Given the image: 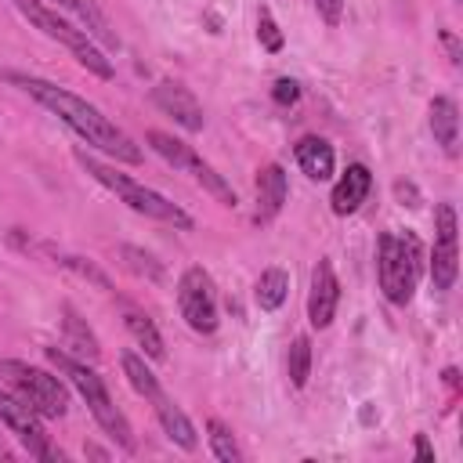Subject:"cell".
Here are the masks:
<instances>
[{
  "label": "cell",
  "mask_w": 463,
  "mask_h": 463,
  "mask_svg": "<svg viewBox=\"0 0 463 463\" xmlns=\"http://www.w3.org/2000/svg\"><path fill=\"white\" fill-rule=\"evenodd\" d=\"M7 83H14L18 90H25L33 101H40L47 112H54L80 141H87L90 148H98V152H105V156H112L116 163H141V148L134 145V137L123 130V127H116L98 105H90L87 98H80V94H72V90H65V87H58V83H51V80H43V76H29V72H18V69H4L0 72Z\"/></svg>",
  "instance_id": "obj_1"
},
{
  "label": "cell",
  "mask_w": 463,
  "mask_h": 463,
  "mask_svg": "<svg viewBox=\"0 0 463 463\" xmlns=\"http://www.w3.org/2000/svg\"><path fill=\"white\" fill-rule=\"evenodd\" d=\"M43 354H47V362L80 391V398L87 402V409H90V416L98 420V427L123 449V452H134V430H130V420L123 416V409L112 402V394H109V387H105V380L83 362V358H72L69 351H61V347H43Z\"/></svg>",
  "instance_id": "obj_2"
},
{
  "label": "cell",
  "mask_w": 463,
  "mask_h": 463,
  "mask_svg": "<svg viewBox=\"0 0 463 463\" xmlns=\"http://www.w3.org/2000/svg\"><path fill=\"white\" fill-rule=\"evenodd\" d=\"M76 156V163L98 181V184H105L112 195H119L134 213H145V217H152V221H163V224H170V228H181V232H192L195 228V221L177 206V203H170L166 195H159L156 188H148V184H141V181H134L130 174H119L116 166H109V163H101V159H94V156H87L83 148H76L72 152Z\"/></svg>",
  "instance_id": "obj_3"
},
{
  "label": "cell",
  "mask_w": 463,
  "mask_h": 463,
  "mask_svg": "<svg viewBox=\"0 0 463 463\" xmlns=\"http://www.w3.org/2000/svg\"><path fill=\"white\" fill-rule=\"evenodd\" d=\"M423 271V246L412 232H380L376 239V282L394 307H405Z\"/></svg>",
  "instance_id": "obj_4"
},
{
  "label": "cell",
  "mask_w": 463,
  "mask_h": 463,
  "mask_svg": "<svg viewBox=\"0 0 463 463\" xmlns=\"http://www.w3.org/2000/svg\"><path fill=\"white\" fill-rule=\"evenodd\" d=\"M43 36H51V40H58L61 47H69L72 51V58L87 69V72H94V76H101V80H112L116 76V69H112V61L105 58V51L76 25V22H69V18H61L54 7H47L43 0H11Z\"/></svg>",
  "instance_id": "obj_5"
},
{
  "label": "cell",
  "mask_w": 463,
  "mask_h": 463,
  "mask_svg": "<svg viewBox=\"0 0 463 463\" xmlns=\"http://www.w3.org/2000/svg\"><path fill=\"white\" fill-rule=\"evenodd\" d=\"M0 376L7 380V387L25 398L43 420H58L69 409V387L61 383V376H51L40 365H29L22 358H4L0 362Z\"/></svg>",
  "instance_id": "obj_6"
},
{
  "label": "cell",
  "mask_w": 463,
  "mask_h": 463,
  "mask_svg": "<svg viewBox=\"0 0 463 463\" xmlns=\"http://www.w3.org/2000/svg\"><path fill=\"white\" fill-rule=\"evenodd\" d=\"M145 141H148V148L156 152V156H163L174 170H184V174H192L221 206H235L239 203V195H235V188L192 148V145H184L181 137H174V134H166V130H145Z\"/></svg>",
  "instance_id": "obj_7"
},
{
  "label": "cell",
  "mask_w": 463,
  "mask_h": 463,
  "mask_svg": "<svg viewBox=\"0 0 463 463\" xmlns=\"http://www.w3.org/2000/svg\"><path fill=\"white\" fill-rule=\"evenodd\" d=\"M0 423L25 445V452L40 463H51V459H61V452L51 445V438L43 434V416L25 402L18 398L11 387H0Z\"/></svg>",
  "instance_id": "obj_8"
},
{
  "label": "cell",
  "mask_w": 463,
  "mask_h": 463,
  "mask_svg": "<svg viewBox=\"0 0 463 463\" xmlns=\"http://www.w3.org/2000/svg\"><path fill=\"white\" fill-rule=\"evenodd\" d=\"M177 307H181V318L195 329V333H213L217 329V293H213V279L206 268L192 264L181 282H177Z\"/></svg>",
  "instance_id": "obj_9"
},
{
  "label": "cell",
  "mask_w": 463,
  "mask_h": 463,
  "mask_svg": "<svg viewBox=\"0 0 463 463\" xmlns=\"http://www.w3.org/2000/svg\"><path fill=\"white\" fill-rule=\"evenodd\" d=\"M456 206L438 203L434 206V250H430V282L434 289H452L459 275V242H456Z\"/></svg>",
  "instance_id": "obj_10"
},
{
  "label": "cell",
  "mask_w": 463,
  "mask_h": 463,
  "mask_svg": "<svg viewBox=\"0 0 463 463\" xmlns=\"http://www.w3.org/2000/svg\"><path fill=\"white\" fill-rule=\"evenodd\" d=\"M152 101H156V109H159V112H166V116H170L177 127H184L188 134L203 130V123H206L199 98H195V94H192L184 83L159 80V83L152 87Z\"/></svg>",
  "instance_id": "obj_11"
},
{
  "label": "cell",
  "mask_w": 463,
  "mask_h": 463,
  "mask_svg": "<svg viewBox=\"0 0 463 463\" xmlns=\"http://www.w3.org/2000/svg\"><path fill=\"white\" fill-rule=\"evenodd\" d=\"M336 304H340V282H336V271L333 264L322 257L311 271V289H307V322L315 329H326L333 326L336 318Z\"/></svg>",
  "instance_id": "obj_12"
},
{
  "label": "cell",
  "mask_w": 463,
  "mask_h": 463,
  "mask_svg": "<svg viewBox=\"0 0 463 463\" xmlns=\"http://www.w3.org/2000/svg\"><path fill=\"white\" fill-rule=\"evenodd\" d=\"M369 192H373V174H369V166H365V163H347V170L336 177L333 195H329L333 213H336V217H351V213L369 199Z\"/></svg>",
  "instance_id": "obj_13"
},
{
  "label": "cell",
  "mask_w": 463,
  "mask_h": 463,
  "mask_svg": "<svg viewBox=\"0 0 463 463\" xmlns=\"http://www.w3.org/2000/svg\"><path fill=\"white\" fill-rule=\"evenodd\" d=\"M289 195V181L286 170L279 163H268L257 170V210H253V224H268L279 217V210L286 206Z\"/></svg>",
  "instance_id": "obj_14"
},
{
  "label": "cell",
  "mask_w": 463,
  "mask_h": 463,
  "mask_svg": "<svg viewBox=\"0 0 463 463\" xmlns=\"http://www.w3.org/2000/svg\"><path fill=\"white\" fill-rule=\"evenodd\" d=\"M152 409H156V420H159L163 434H166V438H170L177 449L195 452V445H199L195 427H192V420L184 416V409H181L177 402H170V398H166V391H159V394L152 398Z\"/></svg>",
  "instance_id": "obj_15"
},
{
  "label": "cell",
  "mask_w": 463,
  "mask_h": 463,
  "mask_svg": "<svg viewBox=\"0 0 463 463\" xmlns=\"http://www.w3.org/2000/svg\"><path fill=\"white\" fill-rule=\"evenodd\" d=\"M54 4H58L61 11H69V14L76 18V25H80L94 43H101V47H109V51L119 47V40H116V33H112L105 11L98 7V0H54Z\"/></svg>",
  "instance_id": "obj_16"
},
{
  "label": "cell",
  "mask_w": 463,
  "mask_h": 463,
  "mask_svg": "<svg viewBox=\"0 0 463 463\" xmlns=\"http://www.w3.org/2000/svg\"><path fill=\"white\" fill-rule=\"evenodd\" d=\"M293 159H297V166H300L311 181H329V177H333V166H336L333 145H329L326 137H315V134H307V137H300V141L293 145Z\"/></svg>",
  "instance_id": "obj_17"
},
{
  "label": "cell",
  "mask_w": 463,
  "mask_h": 463,
  "mask_svg": "<svg viewBox=\"0 0 463 463\" xmlns=\"http://www.w3.org/2000/svg\"><path fill=\"white\" fill-rule=\"evenodd\" d=\"M61 336H65V347L76 351L83 362H98V358H101L98 336L90 333L87 318H80V311H76L72 304H61Z\"/></svg>",
  "instance_id": "obj_18"
},
{
  "label": "cell",
  "mask_w": 463,
  "mask_h": 463,
  "mask_svg": "<svg viewBox=\"0 0 463 463\" xmlns=\"http://www.w3.org/2000/svg\"><path fill=\"white\" fill-rule=\"evenodd\" d=\"M430 134L441 145L445 156L459 152V109L452 98H434L430 101Z\"/></svg>",
  "instance_id": "obj_19"
},
{
  "label": "cell",
  "mask_w": 463,
  "mask_h": 463,
  "mask_svg": "<svg viewBox=\"0 0 463 463\" xmlns=\"http://www.w3.org/2000/svg\"><path fill=\"white\" fill-rule=\"evenodd\" d=\"M289 297V275L282 268H264L260 279L253 282V300L260 311H275L282 307V300Z\"/></svg>",
  "instance_id": "obj_20"
},
{
  "label": "cell",
  "mask_w": 463,
  "mask_h": 463,
  "mask_svg": "<svg viewBox=\"0 0 463 463\" xmlns=\"http://www.w3.org/2000/svg\"><path fill=\"white\" fill-rule=\"evenodd\" d=\"M127 333L134 336V344L152 358V362H163L166 358V347H163V336L156 329V322L141 311H127Z\"/></svg>",
  "instance_id": "obj_21"
},
{
  "label": "cell",
  "mask_w": 463,
  "mask_h": 463,
  "mask_svg": "<svg viewBox=\"0 0 463 463\" xmlns=\"http://www.w3.org/2000/svg\"><path fill=\"white\" fill-rule=\"evenodd\" d=\"M119 365H123V376H127V383L141 394V398H156L163 387H159V380H156V373L145 365V358L141 354H134V351H123V358H119Z\"/></svg>",
  "instance_id": "obj_22"
},
{
  "label": "cell",
  "mask_w": 463,
  "mask_h": 463,
  "mask_svg": "<svg viewBox=\"0 0 463 463\" xmlns=\"http://www.w3.org/2000/svg\"><path fill=\"white\" fill-rule=\"evenodd\" d=\"M206 441H210V452H213V459H221V463H239L242 459V452H239V445H235V434H232V427L224 423V420H206Z\"/></svg>",
  "instance_id": "obj_23"
},
{
  "label": "cell",
  "mask_w": 463,
  "mask_h": 463,
  "mask_svg": "<svg viewBox=\"0 0 463 463\" xmlns=\"http://www.w3.org/2000/svg\"><path fill=\"white\" fill-rule=\"evenodd\" d=\"M116 253H119V264H123L127 271H134L137 279H148V282H159V279H163V264H159L152 253H145L141 246H127V242H123Z\"/></svg>",
  "instance_id": "obj_24"
},
{
  "label": "cell",
  "mask_w": 463,
  "mask_h": 463,
  "mask_svg": "<svg viewBox=\"0 0 463 463\" xmlns=\"http://www.w3.org/2000/svg\"><path fill=\"white\" fill-rule=\"evenodd\" d=\"M286 376H289V383H293L297 391L307 387V376H311V340H307V336H297V340L289 344Z\"/></svg>",
  "instance_id": "obj_25"
},
{
  "label": "cell",
  "mask_w": 463,
  "mask_h": 463,
  "mask_svg": "<svg viewBox=\"0 0 463 463\" xmlns=\"http://www.w3.org/2000/svg\"><path fill=\"white\" fill-rule=\"evenodd\" d=\"M257 40H260V47L264 51H271V54H279L282 51V29L275 25V18L268 14V11H260V18H257Z\"/></svg>",
  "instance_id": "obj_26"
},
{
  "label": "cell",
  "mask_w": 463,
  "mask_h": 463,
  "mask_svg": "<svg viewBox=\"0 0 463 463\" xmlns=\"http://www.w3.org/2000/svg\"><path fill=\"white\" fill-rule=\"evenodd\" d=\"M271 101H275V105H297V101H300V83L289 80V76L275 80V87H271Z\"/></svg>",
  "instance_id": "obj_27"
},
{
  "label": "cell",
  "mask_w": 463,
  "mask_h": 463,
  "mask_svg": "<svg viewBox=\"0 0 463 463\" xmlns=\"http://www.w3.org/2000/svg\"><path fill=\"white\" fill-rule=\"evenodd\" d=\"M311 4H315L318 18H322L326 25H340V18H344V0H311Z\"/></svg>",
  "instance_id": "obj_28"
},
{
  "label": "cell",
  "mask_w": 463,
  "mask_h": 463,
  "mask_svg": "<svg viewBox=\"0 0 463 463\" xmlns=\"http://www.w3.org/2000/svg\"><path fill=\"white\" fill-rule=\"evenodd\" d=\"M438 40H441V47L449 51V61H452V65H459V61H463V47H459L456 33H452V29H441V33H438Z\"/></svg>",
  "instance_id": "obj_29"
},
{
  "label": "cell",
  "mask_w": 463,
  "mask_h": 463,
  "mask_svg": "<svg viewBox=\"0 0 463 463\" xmlns=\"http://www.w3.org/2000/svg\"><path fill=\"white\" fill-rule=\"evenodd\" d=\"M394 195L402 199V206H420V192H416L412 181H398L394 184Z\"/></svg>",
  "instance_id": "obj_30"
},
{
  "label": "cell",
  "mask_w": 463,
  "mask_h": 463,
  "mask_svg": "<svg viewBox=\"0 0 463 463\" xmlns=\"http://www.w3.org/2000/svg\"><path fill=\"white\" fill-rule=\"evenodd\" d=\"M412 452H416V459H427V463L434 459V445L427 441V434H416L412 438Z\"/></svg>",
  "instance_id": "obj_31"
},
{
  "label": "cell",
  "mask_w": 463,
  "mask_h": 463,
  "mask_svg": "<svg viewBox=\"0 0 463 463\" xmlns=\"http://www.w3.org/2000/svg\"><path fill=\"white\" fill-rule=\"evenodd\" d=\"M456 4H459V0H456Z\"/></svg>",
  "instance_id": "obj_32"
}]
</instances>
